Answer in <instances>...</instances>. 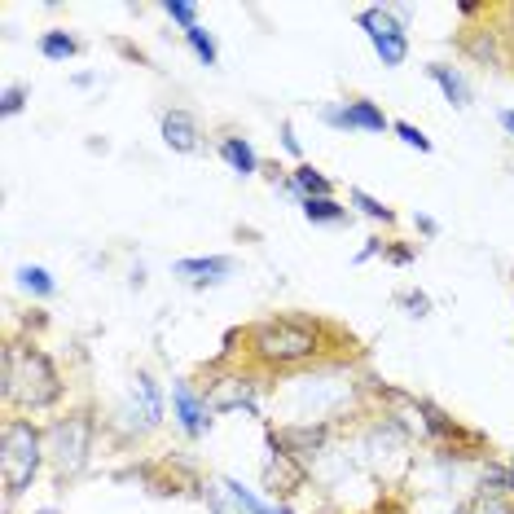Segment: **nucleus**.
<instances>
[{"label":"nucleus","instance_id":"1","mask_svg":"<svg viewBox=\"0 0 514 514\" xmlns=\"http://www.w3.org/2000/svg\"><path fill=\"white\" fill-rule=\"evenodd\" d=\"M326 334L330 326L317 317H299V312H282V317H264L242 334V348L247 361L264 374H286V370H304V365L321 361L326 352Z\"/></svg>","mask_w":514,"mask_h":514},{"label":"nucleus","instance_id":"2","mask_svg":"<svg viewBox=\"0 0 514 514\" xmlns=\"http://www.w3.org/2000/svg\"><path fill=\"white\" fill-rule=\"evenodd\" d=\"M0 400L9 413H49L66 400V378L40 343H18L9 339L0 352Z\"/></svg>","mask_w":514,"mask_h":514},{"label":"nucleus","instance_id":"3","mask_svg":"<svg viewBox=\"0 0 514 514\" xmlns=\"http://www.w3.org/2000/svg\"><path fill=\"white\" fill-rule=\"evenodd\" d=\"M44 462H49L44 431L31 418H22V413H9L5 427H0V488H5V506H14L36 484Z\"/></svg>","mask_w":514,"mask_h":514},{"label":"nucleus","instance_id":"4","mask_svg":"<svg viewBox=\"0 0 514 514\" xmlns=\"http://www.w3.org/2000/svg\"><path fill=\"white\" fill-rule=\"evenodd\" d=\"M93 440H97V418L88 409H75L66 418L44 427V449H49V466L62 479H80L88 471V457H93Z\"/></svg>","mask_w":514,"mask_h":514},{"label":"nucleus","instance_id":"5","mask_svg":"<svg viewBox=\"0 0 514 514\" xmlns=\"http://www.w3.org/2000/svg\"><path fill=\"white\" fill-rule=\"evenodd\" d=\"M264 444H268V453H264V488H268V493H273L277 501H290V497L299 493V488L308 484V466L299 462L295 453L282 449V440H277L273 427L264 431Z\"/></svg>","mask_w":514,"mask_h":514},{"label":"nucleus","instance_id":"6","mask_svg":"<svg viewBox=\"0 0 514 514\" xmlns=\"http://www.w3.org/2000/svg\"><path fill=\"white\" fill-rule=\"evenodd\" d=\"M321 124L339 132H391L387 110L370 97H348V102H326L321 106Z\"/></svg>","mask_w":514,"mask_h":514},{"label":"nucleus","instance_id":"7","mask_svg":"<svg viewBox=\"0 0 514 514\" xmlns=\"http://www.w3.org/2000/svg\"><path fill=\"white\" fill-rule=\"evenodd\" d=\"M203 396H207L211 413H251L255 418V413H260V405H255V396H260V378L247 374V370L225 374V378H216V383H207Z\"/></svg>","mask_w":514,"mask_h":514},{"label":"nucleus","instance_id":"8","mask_svg":"<svg viewBox=\"0 0 514 514\" xmlns=\"http://www.w3.org/2000/svg\"><path fill=\"white\" fill-rule=\"evenodd\" d=\"M172 413H176V422H181V431L189 435V440H203V435L211 431V422H216L207 396L194 383H185V378L172 383Z\"/></svg>","mask_w":514,"mask_h":514},{"label":"nucleus","instance_id":"9","mask_svg":"<svg viewBox=\"0 0 514 514\" xmlns=\"http://www.w3.org/2000/svg\"><path fill=\"white\" fill-rule=\"evenodd\" d=\"M277 431V427H273ZM330 418H312V422H290V427L277 431V440H282V449L286 453H295L299 462H312L317 453H326V444H330Z\"/></svg>","mask_w":514,"mask_h":514},{"label":"nucleus","instance_id":"10","mask_svg":"<svg viewBox=\"0 0 514 514\" xmlns=\"http://www.w3.org/2000/svg\"><path fill=\"white\" fill-rule=\"evenodd\" d=\"M233 268H238L233 255H189L172 264V277H181L185 286H220L225 277H233Z\"/></svg>","mask_w":514,"mask_h":514},{"label":"nucleus","instance_id":"11","mask_svg":"<svg viewBox=\"0 0 514 514\" xmlns=\"http://www.w3.org/2000/svg\"><path fill=\"white\" fill-rule=\"evenodd\" d=\"M128 413H137L145 431L159 427V422H163L167 400H163V387L154 383V374H145V370L132 374V405H128Z\"/></svg>","mask_w":514,"mask_h":514},{"label":"nucleus","instance_id":"12","mask_svg":"<svg viewBox=\"0 0 514 514\" xmlns=\"http://www.w3.org/2000/svg\"><path fill=\"white\" fill-rule=\"evenodd\" d=\"M163 145L167 150H176V154H194L198 145H203V128H198V119L189 115V110L181 106H172V110H163Z\"/></svg>","mask_w":514,"mask_h":514},{"label":"nucleus","instance_id":"13","mask_svg":"<svg viewBox=\"0 0 514 514\" xmlns=\"http://www.w3.org/2000/svg\"><path fill=\"white\" fill-rule=\"evenodd\" d=\"M462 49H466V58H475L479 66H493V71H506V62H510V49H501L497 27H475L462 40Z\"/></svg>","mask_w":514,"mask_h":514},{"label":"nucleus","instance_id":"14","mask_svg":"<svg viewBox=\"0 0 514 514\" xmlns=\"http://www.w3.org/2000/svg\"><path fill=\"white\" fill-rule=\"evenodd\" d=\"M427 80L440 88L444 102H449L453 110H471L475 93H471V84H466V75L457 71V66H449V62H431V66H427Z\"/></svg>","mask_w":514,"mask_h":514},{"label":"nucleus","instance_id":"15","mask_svg":"<svg viewBox=\"0 0 514 514\" xmlns=\"http://www.w3.org/2000/svg\"><path fill=\"white\" fill-rule=\"evenodd\" d=\"M299 211H304L308 225H326V229H339V225H348L352 220V211L343 207L339 198H304Z\"/></svg>","mask_w":514,"mask_h":514},{"label":"nucleus","instance_id":"16","mask_svg":"<svg viewBox=\"0 0 514 514\" xmlns=\"http://www.w3.org/2000/svg\"><path fill=\"white\" fill-rule=\"evenodd\" d=\"M220 159H225L238 176H255L260 172V154L247 137H220Z\"/></svg>","mask_w":514,"mask_h":514},{"label":"nucleus","instance_id":"17","mask_svg":"<svg viewBox=\"0 0 514 514\" xmlns=\"http://www.w3.org/2000/svg\"><path fill=\"white\" fill-rule=\"evenodd\" d=\"M220 488H225V497H229V506L238 510V514H277V506H268V501H260L251 493L242 479H233V475H225L220 479Z\"/></svg>","mask_w":514,"mask_h":514},{"label":"nucleus","instance_id":"18","mask_svg":"<svg viewBox=\"0 0 514 514\" xmlns=\"http://www.w3.org/2000/svg\"><path fill=\"white\" fill-rule=\"evenodd\" d=\"M40 58H49V62H71L75 53H80V40L71 36V31H62V27H53V31H44L40 36Z\"/></svg>","mask_w":514,"mask_h":514},{"label":"nucleus","instance_id":"19","mask_svg":"<svg viewBox=\"0 0 514 514\" xmlns=\"http://www.w3.org/2000/svg\"><path fill=\"white\" fill-rule=\"evenodd\" d=\"M18 286L27 290L31 299H53L58 295V282H53V273L44 264H22L18 268Z\"/></svg>","mask_w":514,"mask_h":514},{"label":"nucleus","instance_id":"20","mask_svg":"<svg viewBox=\"0 0 514 514\" xmlns=\"http://www.w3.org/2000/svg\"><path fill=\"white\" fill-rule=\"evenodd\" d=\"M479 488H484V493L514 497V471H510V462H493V457H488V462L479 466Z\"/></svg>","mask_w":514,"mask_h":514},{"label":"nucleus","instance_id":"21","mask_svg":"<svg viewBox=\"0 0 514 514\" xmlns=\"http://www.w3.org/2000/svg\"><path fill=\"white\" fill-rule=\"evenodd\" d=\"M348 203L361 211V216H370L374 225H396V211H391L383 198H374L370 189H348Z\"/></svg>","mask_w":514,"mask_h":514},{"label":"nucleus","instance_id":"22","mask_svg":"<svg viewBox=\"0 0 514 514\" xmlns=\"http://www.w3.org/2000/svg\"><path fill=\"white\" fill-rule=\"evenodd\" d=\"M185 44H189V49H194V58L203 62V66H216V62H220V44H216V36H211V31L203 27V22L185 31Z\"/></svg>","mask_w":514,"mask_h":514},{"label":"nucleus","instance_id":"23","mask_svg":"<svg viewBox=\"0 0 514 514\" xmlns=\"http://www.w3.org/2000/svg\"><path fill=\"white\" fill-rule=\"evenodd\" d=\"M462 514H514V497H501V493H484V488H475V497L462 506Z\"/></svg>","mask_w":514,"mask_h":514},{"label":"nucleus","instance_id":"24","mask_svg":"<svg viewBox=\"0 0 514 514\" xmlns=\"http://www.w3.org/2000/svg\"><path fill=\"white\" fill-rule=\"evenodd\" d=\"M391 132H396V137L405 141L409 150H418V154H431V150H435V141H431L422 128H413L409 119H391Z\"/></svg>","mask_w":514,"mask_h":514},{"label":"nucleus","instance_id":"25","mask_svg":"<svg viewBox=\"0 0 514 514\" xmlns=\"http://www.w3.org/2000/svg\"><path fill=\"white\" fill-rule=\"evenodd\" d=\"M374 53H378V62H383V66H400V62L409 58V36H387V40H378Z\"/></svg>","mask_w":514,"mask_h":514},{"label":"nucleus","instance_id":"26","mask_svg":"<svg viewBox=\"0 0 514 514\" xmlns=\"http://www.w3.org/2000/svg\"><path fill=\"white\" fill-rule=\"evenodd\" d=\"M27 88L22 84H5V93H0V115L5 119H14V115H22V110H27Z\"/></svg>","mask_w":514,"mask_h":514},{"label":"nucleus","instance_id":"27","mask_svg":"<svg viewBox=\"0 0 514 514\" xmlns=\"http://www.w3.org/2000/svg\"><path fill=\"white\" fill-rule=\"evenodd\" d=\"M163 14L172 22H181V27H198V5H189V0H163Z\"/></svg>","mask_w":514,"mask_h":514},{"label":"nucleus","instance_id":"28","mask_svg":"<svg viewBox=\"0 0 514 514\" xmlns=\"http://www.w3.org/2000/svg\"><path fill=\"white\" fill-rule=\"evenodd\" d=\"M396 304L405 308L409 317H431V295H427V290H405Z\"/></svg>","mask_w":514,"mask_h":514},{"label":"nucleus","instance_id":"29","mask_svg":"<svg viewBox=\"0 0 514 514\" xmlns=\"http://www.w3.org/2000/svg\"><path fill=\"white\" fill-rule=\"evenodd\" d=\"M387 264H396V268H409L413 260H418V251L413 247H400V242H387V255H383Z\"/></svg>","mask_w":514,"mask_h":514},{"label":"nucleus","instance_id":"30","mask_svg":"<svg viewBox=\"0 0 514 514\" xmlns=\"http://www.w3.org/2000/svg\"><path fill=\"white\" fill-rule=\"evenodd\" d=\"M413 225H418L422 238H440V220L427 216V211H418V216H413Z\"/></svg>","mask_w":514,"mask_h":514},{"label":"nucleus","instance_id":"31","mask_svg":"<svg viewBox=\"0 0 514 514\" xmlns=\"http://www.w3.org/2000/svg\"><path fill=\"white\" fill-rule=\"evenodd\" d=\"M282 145H286V154H295V159H304V145H299V137H295V124H282Z\"/></svg>","mask_w":514,"mask_h":514},{"label":"nucleus","instance_id":"32","mask_svg":"<svg viewBox=\"0 0 514 514\" xmlns=\"http://www.w3.org/2000/svg\"><path fill=\"white\" fill-rule=\"evenodd\" d=\"M378 251H383V255H387V242H383V238H370V242H365V247H361V251H356V264H370V260H374V255H378Z\"/></svg>","mask_w":514,"mask_h":514},{"label":"nucleus","instance_id":"33","mask_svg":"<svg viewBox=\"0 0 514 514\" xmlns=\"http://www.w3.org/2000/svg\"><path fill=\"white\" fill-rule=\"evenodd\" d=\"M497 124H501V128H506L510 137H514V110H497Z\"/></svg>","mask_w":514,"mask_h":514},{"label":"nucleus","instance_id":"34","mask_svg":"<svg viewBox=\"0 0 514 514\" xmlns=\"http://www.w3.org/2000/svg\"><path fill=\"white\" fill-rule=\"evenodd\" d=\"M36 514H62V510H36Z\"/></svg>","mask_w":514,"mask_h":514},{"label":"nucleus","instance_id":"35","mask_svg":"<svg viewBox=\"0 0 514 514\" xmlns=\"http://www.w3.org/2000/svg\"><path fill=\"white\" fill-rule=\"evenodd\" d=\"M510 471H514V453H510Z\"/></svg>","mask_w":514,"mask_h":514}]
</instances>
